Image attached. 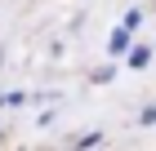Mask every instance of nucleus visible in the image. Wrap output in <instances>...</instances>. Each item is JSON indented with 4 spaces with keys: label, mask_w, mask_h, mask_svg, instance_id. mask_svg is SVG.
<instances>
[{
    "label": "nucleus",
    "mask_w": 156,
    "mask_h": 151,
    "mask_svg": "<svg viewBox=\"0 0 156 151\" xmlns=\"http://www.w3.org/2000/svg\"><path fill=\"white\" fill-rule=\"evenodd\" d=\"M147 58H152V49H134V53H129L134 67H147Z\"/></svg>",
    "instance_id": "obj_2"
},
{
    "label": "nucleus",
    "mask_w": 156,
    "mask_h": 151,
    "mask_svg": "<svg viewBox=\"0 0 156 151\" xmlns=\"http://www.w3.org/2000/svg\"><path fill=\"white\" fill-rule=\"evenodd\" d=\"M129 31H134V27H120V31H112V53H120V49H125V45H129Z\"/></svg>",
    "instance_id": "obj_1"
}]
</instances>
